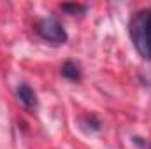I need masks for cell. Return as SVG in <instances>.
Masks as SVG:
<instances>
[{"instance_id":"obj_2","label":"cell","mask_w":151,"mask_h":149,"mask_svg":"<svg viewBox=\"0 0 151 149\" xmlns=\"http://www.w3.org/2000/svg\"><path fill=\"white\" fill-rule=\"evenodd\" d=\"M37 34L44 40L53 42V44H63L67 40V34L63 30V27L53 19V18H44L37 23Z\"/></svg>"},{"instance_id":"obj_1","label":"cell","mask_w":151,"mask_h":149,"mask_svg":"<svg viewBox=\"0 0 151 149\" xmlns=\"http://www.w3.org/2000/svg\"><path fill=\"white\" fill-rule=\"evenodd\" d=\"M128 34L137 53L151 60V9H141L130 18Z\"/></svg>"},{"instance_id":"obj_3","label":"cell","mask_w":151,"mask_h":149,"mask_svg":"<svg viewBox=\"0 0 151 149\" xmlns=\"http://www.w3.org/2000/svg\"><path fill=\"white\" fill-rule=\"evenodd\" d=\"M16 91H18V98L21 100V104H23L27 109H30V111L37 109V95H35V91H34L28 84L21 82Z\"/></svg>"},{"instance_id":"obj_4","label":"cell","mask_w":151,"mask_h":149,"mask_svg":"<svg viewBox=\"0 0 151 149\" xmlns=\"http://www.w3.org/2000/svg\"><path fill=\"white\" fill-rule=\"evenodd\" d=\"M62 74L65 75L67 79H70V81H79L81 79V70H79V67L76 65L74 62H67L63 65V69H62Z\"/></svg>"},{"instance_id":"obj_5","label":"cell","mask_w":151,"mask_h":149,"mask_svg":"<svg viewBox=\"0 0 151 149\" xmlns=\"http://www.w3.org/2000/svg\"><path fill=\"white\" fill-rule=\"evenodd\" d=\"M62 9L67 11L69 14H76V12H83V11H84V5H77V4H63Z\"/></svg>"}]
</instances>
